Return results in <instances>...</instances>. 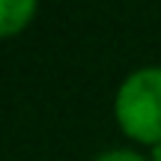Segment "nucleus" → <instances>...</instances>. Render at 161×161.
<instances>
[{
	"label": "nucleus",
	"mask_w": 161,
	"mask_h": 161,
	"mask_svg": "<svg viewBox=\"0 0 161 161\" xmlns=\"http://www.w3.org/2000/svg\"><path fill=\"white\" fill-rule=\"evenodd\" d=\"M149 161H161V143H158V146H152V155H149Z\"/></svg>",
	"instance_id": "obj_4"
},
{
	"label": "nucleus",
	"mask_w": 161,
	"mask_h": 161,
	"mask_svg": "<svg viewBox=\"0 0 161 161\" xmlns=\"http://www.w3.org/2000/svg\"><path fill=\"white\" fill-rule=\"evenodd\" d=\"M36 12H39L36 0H0V39L21 33Z\"/></svg>",
	"instance_id": "obj_2"
},
{
	"label": "nucleus",
	"mask_w": 161,
	"mask_h": 161,
	"mask_svg": "<svg viewBox=\"0 0 161 161\" xmlns=\"http://www.w3.org/2000/svg\"><path fill=\"white\" fill-rule=\"evenodd\" d=\"M119 128L137 143H161V66H140L122 78L114 96Z\"/></svg>",
	"instance_id": "obj_1"
},
{
	"label": "nucleus",
	"mask_w": 161,
	"mask_h": 161,
	"mask_svg": "<svg viewBox=\"0 0 161 161\" xmlns=\"http://www.w3.org/2000/svg\"><path fill=\"white\" fill-rule=\"evenodd\" d=\"M96 161H149V158L143 152H137V149H128V146H114V149L98 152Z\"/></svg>",
	"instance_id": "obj_3"
}]
</instances>
